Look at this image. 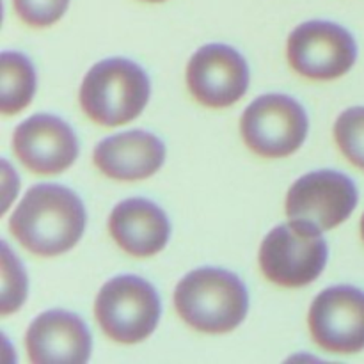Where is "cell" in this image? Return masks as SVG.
Wrapping results in <instances>:
<instances>
[{"label":"cell","mask_w":364,"mask_h":364,"mask_svg":"<svg viewBox=\"0 0 364 364\" xmlns=\"http://www.w3.org/2000/svg\"><path fill=\"white\" fill-rule=\"evenodd\" d=\"M84 228V205L75 192L59 185L32 187L9 220L11 233L27 251L38 256L70 251Z\"/></svg>","instance_id":"1"},{"label":"cell","mask_w":364,"mask_h":364,"mask_svg":"<svg viewBox=\"0 0 364 364\" xmlns=\"http://www.w3.org/2000/svg\"><path fill=\"white\" fill-rule=\"evenodd\" d=\"M247 304L242 281L220 269L194 270L174 291V308L181 320L206 334L231 333L245 318Z\"/></svg>","instance_id":"2"},{"label":"cell","mask_w":364,"mask_h":364,"mask_svg":"<svg viewBox=\"0 0 364 364\" xmlns=\"http://www.w3.org/2000/svg\"><path fill=\"white\" fill-rule=\"evenodd\" d=\"M149 98L144 71L127 59H107L85 75L80 87V107L89 119L117 127L135 119Z\"/></svg>","instance_id":"3"},{"label":"cell","mask_w":364,"mask_h":364,"mask_svg":"<svg viewBox=\"0 0 364 364\" xmlns=\"http://www.w3.org/2000/svg\"><path fill=\"white\" fill-rule=\"evenodd\" d=\"M327 262V244L322 230L304 220L277 226L259 249L263 276L284 288H301L322 274Z\"/></svg>","instance_id":"4"},{"label":"cell","mask_w":364,"mask_h":364,"mask_svg":"<svg viewBox=\"0 0 364 364\" xmlns=\"http://www.w3.org/2000/svg\"><path fill=\"white\" fill-rule=\"evenodd\" d=\"M98 326L110 340L123 345L139 343L155 331L160 301L155 288L135 276H121L100 290L95 302Z\"/></svg>","instance_id":"5"},{"label":"cell","mask_w":364,"mask_h":364,"mask_svg":"<svg viewBox=\"0 0 364 364\" xmlns=\"http://www.w3.org/2000/svg\"><path fill=\"white\" fill-rule=\"evenodd\" d=\"M240 132L247 148L256 155L281 159L301 148L308 134V117L294 98L265 95L242 114Z\"/></svg>","instance_id":"6"},{"label":"cell","mask_w":364,"mask_h":364,"mask_svg":"<svg viewBox=\"0 0 364 364\" xmlns=\"http://www.w3.org/2000/svg\"><path fill=\"white\" fill-rule=\"evenodd\" d=\"M287 55L299 75L313 80H333L355 63L358 48L350 32L331 21H308L288 38Z\"/></svg>","instance_id":"7"},{"label":"cell","mask_w":364,"mask_h":364,"mask_svg":"<svg viewBox=\"0 0 364 364\" xmlns=\"http://www.w3.org/2000/svg\"><path fill=\"white\" fill-rule=\"evenodd\" d=\"M358 205L352 180L336 171H316L295 181L287 196V215L327 231L340 226Z\"/></svg>","instance_id":"8"},{"label":"cell","mask_w":364,"mask_h":364,"mask_svg":"<svg viewBox=\"0 0 364 364\" xmlns=\"http://www.w3.org/2000/svg\"><path fill=\"white\" fill-rule=\"evenodd\" d=\"M309 331L320 348L354 354L364 348V294L354 287L323 290L309 309Z\"/></svg>","instance_id":"9"},{"label":"cell","mask_w":364,"mask_h":364,"mask_svg":"<svg viewBox=\"0 0 364 364\" xmlns=\"http://www.w3.org/2000/svg\"><path fill=\"white\" fill-rule=\"evenodd\" d=\"M187 84L201 105L224 109L237 103L247 91V64L231 46L206 45L188 63Z\"/></svg>","instance_id":"10"},{"label":"cell","mask_w":364,"mask_h":364,"mask_svg":"<svg viewBox=\"0 0 364 364\" xmlns=\"http://www.w3.org/2000/svg\"><path fill=\"white\" fill-rule=\"evenodd\" d=\"M13 148L18 160L36 174L63 173L78 153L73 130L63 119L48 114L23 121L14 130Z\"/></svg>","instance_id":"11"},{"label":"cell","mask_w":364,"mask_h":364,"mask_svg":"<svg viewBox=\"0 0 364 364\" xmlns=\"http://www.w3.org/2000/svg\"><path fill=\"white\" fill-rule=\"evenodd\" d=\"M34 364H82L91 354L87 327L73 313L46 311L31 323L25 336Z\"/></svg>","instance_id":"12"},{"label":"cell","mask_w":364,"mask_h":364,"mask_svg":"<svg viewBox=\"0 0 364 364\" xmlns=\"http://www.w3.org/2000/svg\"><path fill=\"white\" fill-rule=\"evenodd\" d=\"M166 159V148L155 135L142 130L112 135L95 149V166L105 176L121 181L153 176Z\"/></svg>","instance_id":"13"},{"label":"cell","mask_w":364,"mask_h":364,"mask_svg":"<svg viewBox=\"0 0 364 364\" xmlns=\"http://www.w3.org/2000/svg\"><path fill=\"white\" fill-rule=\"evenodd\" d=\"M109 231L124 252L137 258H148L166 247L169 220L155 203L127 199L110 213Z\"/></svg>","instance_id":"14"},{"label":"cell","mask_w":364,"mask_h":364,"mask_svg":"<svg viewBox=\"0 0 364 364\" xmlns=\"http://www.w3.org/2000/svg\"><path fill=\"white\" fill-rule=\"evenodd\" d=\"M36 91V73L28 59L16 52L2 53V114L21 112Z\"/></svg>","instance_id":"15"},{"label":"cell","mask_w":364,"mask_h":364,"mask_svg":"<svg viewBox=\"0 0 364 364\" xmlns=\"http://www.w3.org/2000/svg\"><path fill=\"white\" fill-rule=\"evenodd\" d=\"M334 139L348 162L364 171V107L345 110L338 117Z\"/></svg>","instance_id":"16"},{"label":"cell","mask_w":364,"mask_h":364,"mask_svg":"<svg viewBox=\"0 0 364 364\" xmlns=\"http://www.w3.org/2000/svg\"><path fill=\"white\" fill-rule=\"evenodd\" d=\"M27 295V277L23 267L11 249L2 244V315L20 309Z\"/></svg>","instance_id":"17"},{"label":"cell","mask_w":364,"mask_h":364,"mask_svg":"<svg viewBox=\"0 0 364 364\" xmlns=\"http://www.w3.org/2000/svg\"><path fill=\"white\" fill-rule=\"evenodd\" d=\"M14 11L31 27H46L59 20L70 0H13Z\"/></svg>","instance_id":"18"},{"label":"cell","mask_w":364,"mask_h":364,"mask_svg":"<svg viewBox=\"0 0 364 364\" xmlns=\"http://www.w3.org/2000/svg\"><path fill=\"white\" fill-rule=\"evenodd\" d=\"M2 212H6L9 208L11 201L14 198V192H16L18 181L14 176L13 169L7 162H2Z\"/></svg>","instance_id":"19"},{"label":"cell","mask_w":364,"mask_h":364,"mask_svg":"<svg viewBox=\"0 0 364 364\" xmlns=\"http://www.w3.org/2000/svg\"><path fill=\"white\" fill-rule=\"evenodd\" d=\"M361 237H363V240H364V215H363V219H361Z\"/></svg>","instance_id":"20"},{"label":"cell","mask_w":364,"mask_h":364,"mask_svg":"<svg viewBox=\"0 0 364 364\" xmlns=\"http://www.w3.org/2000/svg\"><path fill=\"white\" fill-rule=\"evenodd\" d=\"M146 2H164V0H146Z\"/></svg>","instance_id":"21"}]
</instances>
